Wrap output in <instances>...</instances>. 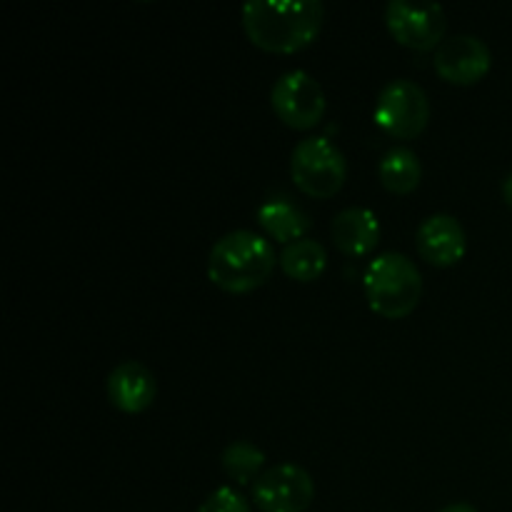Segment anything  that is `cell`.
Wrapping results in <instances>:
<instances>
[{"mask_svg":"<svg viewBox=\"0 0 512 512\" xmlns=\"http://www.w3.org/2000/svg\"><path fill=\"white\" fill-rule=\"evenodd\" d=\"M243 30L268 53H295L318 38L325 8L320 0H250L243 5Z\"/></svg>","mask_w":512,"mask_h":512,"instance_id":"6da1fadb","label":"cell"},{"mask_svg":"<svg viewBox=\"0 0 512 512\" xmlns=\"http://www.w3.org/2000/svg\"><path fill=\"white\" fill-rule=\"evenodd\" d=\"M280 263L273 243L253 230H233L215 240L208 255V278L225 293H250L270 280Z\"/></svg>","mask_w":512,"mask_h":512,"instance_id":"7a4b0ae2","label":"cell"},{"mask_svg":"<svg viewBox=\"0 0 512 512\" xmlns=\"http://www.w3.org/2000/svg\"><path fill=\"white\" fill-rule=\"evenodd\" d=\"M363 288L370 308L380 318L400 320L418 308L423 295V275L408 255L380 253L365 268Z\"/></svg>","mask_w":512,"mask_h":512,"instance_id":"3957f363","label":"cell"},{"mask_svg":"<svg viewBox=\"0 0 512 512\" xmlns=\"http://www.w3.org/2000/svg\"><path fill=\"white\" fill-rule=\"evenodd\" d=\"M293 183L310 198H333L340 193L348 175V163L340 148L323 135L300 140L290 155Z\"/></svg>","mask_w":512,"mask_h":512,"instance_id":"277c9868","label":"cell"},{"mask_svg":"<svg viewBox=\"0 0 512 512\" xmlns=\"http://www.w3.org/2000/svg\"><path fill=\"white\" fill-rule=\"evenodd\" d=\"M428 93L413 80H390L375 103V123L398 140H413L428 128Z\"/></svg>","mask_w":512,"mask_h":512,"instance_id":"5b68a950","label":"cell"},{"mask_svg":"<svg viewBox=\"0 0 512 512\" xmlns=\"http://www.w3.org/2000/svg\"><path fill=\"white\" fill-rule=\"evenodd\" d=\"M270 105L288 128L308 130L323 120L325 93L318 80L305 70H288L270 90Z\"/></svg>","mask_w":512,"mask_h":512,"instance_id":"8992f818","label":"cell"},{"mask_svg":"<svg viewBox=\"0 0 512 512\" xmlns=\"http://www.w3.org/2000/svg\"><path fill=\"white\" fill-rule=\"evenodd\" d=\"M253 500L260 512H305L315 500V483L300 465L280 463L255 480Z\"/></svg>","mask_w":512,"mask_h":512,"instance_id":"52a82bcc","label":"cell"},{"mask_svg":"<svg viewBox=\"0 0 512 512\" xmlns=\"http://www.w3.org/2000/svg\"><path fill=\"white\" fill-rule=\"evenodd\" d=\"M385 25L400 45L413 50H433L445 40L448 20L438 3L390 0L385 8Z\"/></svg>","mask_w":512,"mask_h":512,"instance_id":"ba28073f","label":"cell"},{"mask_svg":"<svg viewBox=\"0 0 512 512\" xmlns=\"http://www.w3.org/2000/svg\"><path fill=\"white\" fill-rule=\"evenodd\" d=\"M435 73L453 85H475L488 75L493 53L475 35H450L435 48Z\"/></svg>","mask_w":512,"mask_h":512,"instance_id":"9c48e42d","label":"cell"},{"mask_svg":"<svg viewBox=\"0 0 512 512\" xmlns=\"http://www.w3.org/2000/svg\"><path fill=\"white\" fill-rule=\"evenodd\" d=\"M468 250V235L455 215L438 213L430 215L418 228V253L438 268H450L460 263Z\"/></svg>","mask_w":512,"mask_h":512,"instance_id":"30bf717a","label":"cell"},{"mask_svg":"<svg viewBox=\"0 0 512 512\" xmlns=\"http://www.w3.org/2000/svg\"><path fill=\"white\" fill-rule=\"evenodd\" d=\"M105 390H108V400L115 410L135 415L153 405L155 395H158V380L143 363L125 360L110 370Z\"/></svg>","mask_w":512,"mask_h":512,"instance_id":"8fae6325","label":"cell"},{"mask_svg":"<svg viewBox=\"0 0 512 512\" xmlns=\"http://www.w3.org/2000/svg\"><path fill=\"white\" fill-rule=\"evenodd\" d=\"M330 235L340 253L350 255V258H363L378 248L380 223L373 210L345 208L333 218Z\"/></svg>","mask_w":512,"mask_h":512,"instance_id":"7c38bea8","label":"cell"},{"mask_svg":"<svg viewBox=\"0 0 512 512\" xmlns=\"http://www.w3.org/2000/svg\"><path fill=\"white\" fill-rule=\"evenodd\" d=\"M258 223L268 238L290 245L305 238L310 230V215L288 198H270L258 208Z\"/></svg>","mask_w":512,"mask_h":512,"instance_id":"4fadbf2b","label":"cell"},{"mask_svg":"<svg viewBox=\"0 0 512 512\" xmlns=\"http://www.w3.org/2000/svg\"><path fill=\"white\" fill-rule=\"evenodd\" d=\"M378 175L385 190H390L395 195H408L420 185L423 165H420V158L415 155V150L405 148V145H395V148H390L380 158Z\"/></svg>","mask_w":512,"mask_h":512,"instance_id":"5bb4252c","label":"cell"},{"mask_svg":"<svg viewBox=\"0 0 512 512\" xmlns=\"http://www.w3.org/2000/svg\"><path fill=\"white\" fill-rule=\"evenodd\" d=\"M280 268L288 278L298 280V283H313L328 268V253L313 238L295 240L280 250Z\"/></svg>","mask_w":512,"mask_h":512,"instance_id":"9a60e30c","label":"cell"},{"mask_svg":"<svg viewBox=\"0 0 512 512\" xmlns=\"http://www.w3.org/2000/svg\"><path fill=\"white\" fill-rule=\"evenodd\" d=\"M220 465H223L225 475L235 483H255L263 475L265 453L253 445L250 440H235L220 455Z\"/></svg>","mask_w":512,"mask_h":512,"instance_id":"2e32d148","label":"cell"},{"mask_svg":"<svg viewBox=\"0 0 512 512\" xmlns=\"http://www.w3.org/2000/svg\"><path fill=\"white\" fill-rule=\"evenodd\" d=\"M198 512H250V503L235 488H218L203 500Z\"/></svg>","mask_w":512,"mask_h":512,"instance_id":"e0dca14e","label":"cell"},{"mask_svg":"<svg viewBox=\"0 0 512 512\" xmlns=\"http://www.w3.org/2000/svg\"><path fill=\"white\" fill-rule=\"evenodd\" d=\"M503 198H505V203L512 208V170L505 175V180H503Z\"/></svg>","mask_w":512,"mask_h":512,"instance_id":"ac0fdd59","label":"cell"},{"mask_svg":"<svg viewBox=\"0 0 512 512\" xmlns=\"http://www.w3.org/2000/svg\"><path fill=\"white\" fill-rule=\"evenodd\" d=\"M440 512H478V510H475L470 503H453V505H445Z\"/></svg>","mask_w":512,"mask_h":512,"instance_id":"d6986e66","label":"cell"}]
</instances>
